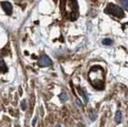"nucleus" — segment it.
Segmentation results:
<instances>
[{"label": "nucleus", "instance_id": "nucleus-1", "mask_svg": "<svg viewBox=\"0 0 128 127\" xmlns=\"http://www.w3.org/2000/svg\"><path fill=\"white\" fill-rule=\"evenodd\" d=\"M88 78L92 86L96 90H103L105 83L104 70L100 66H93L89 71Z\"/></svg>", "mask_w": 128, "mask_h": 127}, {"label": "nucleus", "instance_id": "nucleus-2", "mask_svg": "<svg viewBox=\"0 0 128 127\" xmlns=\"http://www.w3.org/2000/svg\"><path fill=\"white\" fill-rule=\"evenodd\" d=\"M105 12L108 14H111V16L118 17V18H122L124 17V12L123 10L118 5H115L113 3L108 4L105 9Z\"/></svg>", "mask_w": 128, "mask_h": 127}, {"label": "nucleus", "instance_id": "nucleus-3", "mask_svg": "<svg viewBox=\"0 0 128 127\" xmlns=\"http://www.w3.org/2000/svg\"><path fill=\"white\" fill-rule=\"evenodd\" d=\"M38 64L39 67H49V66L52 65V61H51L49 56L44 54V56H41L40 58L38 59Z\"/></svg>", "mask_w": 128, "mask_h": 127}, {"label": "nucleus", "instance_id": "nucleus-4", "mask_svg": "<svg viewBox=\"0 0 128 127\" xmlns=\"http://www.w3.org/2000/svg\"><path fill=\"white\" fill-rule=\"evenodd\" d=\"M1 6H2V9L4 10L6 14L8 16H11L12 12V4L8 1H3L1 2Z\"/></svg>", "mask_w": 128, "mask_h": 127}, {"label": "nucleus", "instance_id": "nucleus-5", "mask_svg": "<svg viewBox=\"0 0 128 127\" xmlns=\"http://www.w3.org/2000/svg\"><path fill=\"white\" fill-rule=\"evenodd\" d=\"M0 72L1 73H7L8 72V67L6 66V63L3 59L0 58Z\"/></svg>", "mask_w": 128, "mask_h": 127}, {"label": "nucleus", "instance_id": "nucleus-6", "mask_svg": "<svg viewBox=\"0 0 128 127\" xmlns=\"http://www.w3.org/2000/svg\"><path fill=\"white\" fill-rule=\"evenodd\" d=\"M59 100L62 101V102H66L68 100V95L66 93H62L59 95Z\"/></svg>", "mask_w": 128, "mask_h": 127}, {"label": "nucleus", "instance_id": "nucleus-7", "mask_svg": "<svg viewBox=\"0 0 128 127\" xmlns=\"http://www.w3.org/2000/svg\"><path fill=\"white\" fill-rule=\"evenodd\" d=\"M115 120H116V122H118V123H120V122H122V112L117 111L116 116H115Z\"/></svg>", "mask_w": 128, "mask_h": 127}, {"label": "nucleus", "instance_id": "nucleus-8", "mask_svg": "<svg viewBox=\"0 0 128 127\" xmlns=\"http://www.w3.org/2000/svg\"><path fill=\"white\" fill-rule=\"evenodd\" d=\"M102 44L103 45H111L112 44V40L110 38H104L102 40Z\"/></svg>", "mask_w": 128, "mask_h": 127}, {"label": "nucleus", "instance_id": "nucleus-9", "mask_svg": "<svg viewBox=\"0 0 128 127\" xmlns=\"http://www.w3.org/2000/svg\"><path fill=\"white\" fill-rule=\"evenodd\" d=\"M21 109L22 110H26V101L23 100L21 102Z\"/></svg>", "mask_w": 128, "mask_h": 127}, {"label": "nucleus", "instance_id": "nucleus-10", "mask_svg": "<svg viewBox=\"0 0 128 127\" xmlns=\"http://www.w3.org/2000/svg\"><path fill=\"white\" fill-rule=\"evenodd\" d=\"M122 4L125 6V8H128V0H122Z\"/></svg>", "mask_w": 128, "mask_h": 127}, {"label": "nucleus", "instance_id": "nucleus-11", "mask_svg": "<svg viewBox=\"0 0 128 127\" xmlns=\"http://www.w3.org/2000/svg\"><path fill=\"white\" fill-rule=\"evenodd\" d=\"M76 103H78V105H80V107H81V102H80V101H78V100H76Z\"/></svg>", "mask_w": 128, "mask_h": 127}, {"label": "nucleus", "instance_id": "nucleus-12", "mask_svg": "<svg viewBox=\"0 0 128 127\" xmlns=\"http://www.w3.org/2000/svg\"><path fill=\"white\" fill-rule=\"evenodd\" d=\"M36 118H34V120H32V125H34V124H36Z\"/></svg>", "mask_w": 128, "mask_h": 127}]
</instances>
